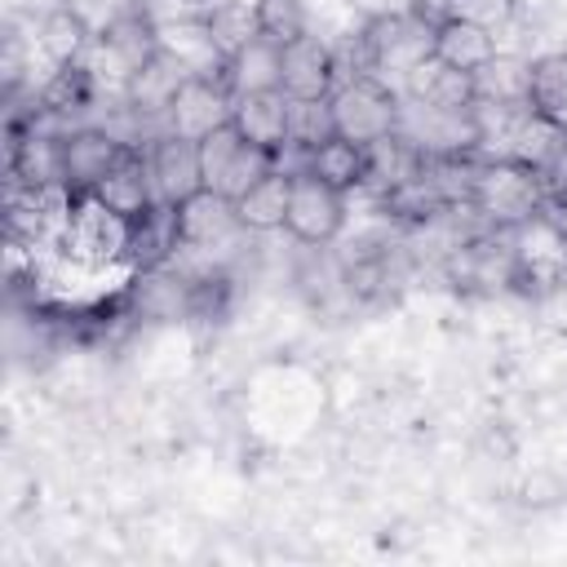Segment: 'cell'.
I'll use <instances>...</instances> for the list:
<instances>
[{"mask_svg":"<svg viewBox=\"0 0 567 567\" xmlns=\"http://www.w3.org/2000/svg\"><path fill=\"white\" fill-rule=\"evenodd\" d=\"M128 142H120L106 128H71L62 133V182L71 195H89L120 159Z\"/></svg>","mask_w":567,"mask_h":567,"instance_id":"52a82bcc","label":"cell"},{"mask_svg":"<svg viewBox=\"0 0 567 567\" xmlns=\"http://www.w3.org/2000/svg\"><path fill=\"white\" fill-rule=\"evenodd\" d=\"M470 213H478L496 230L532 226L545 213V182L536 168H527L518 159H483L478 177H474Z\"/></svg>","mask_w":567,"mask_h":567,"instance_id":"6da1fadb","label":"cell"},{"mask_svg":"<svg viewBox=\"0 0 567 567\" xmlns=\"http://www.w3.org/2000/svg\"><path fill=\"white\" fill-rule=\"evenodd\" d=\"M332 102L328 97H288V146H319L323 137H332Z\"/></svg>","mask_w":567,"mask_h":567,"instance_id":"cb8c5ba5","label":"cell"},{"mask_svg":"<svg viewBox=\"0 0 567 567\" xmlns=\"http://www.w3.org/2000/svg\"><path fill=\"white\" fill-rule=\"evenodd\" d=\"M230 111H235V93H230V84H226L221 71L217 75H186L173 89L168 106H164V124H168L164 133H177V137L199 142L213 128L230 124Z\"/></svg>","mask_w":567,"mask_h":567,"instance_id":"3957f363","label":"cell"},{"mask_svg":"<svg viewBox=\"0 0 567 567\" xmlns=\"http://www.w3.org/2000/svg\"><path fill=\"white\" fill-rule=\"evenodd\" d=\"M306 173L319 177V182H328L332 190L350 195V190H359L363 177H368V146H359V142H350V137L332 133V137H323L319 146L306 151Z\"/></svg>","mask_w":567,"mask_h":567,"instance_id":"9a60e30c","label":"cell"},{"mask_svg":"<svg viewBox=\"0 0 567 567\" xmlns=\"http://www.w3.org/2000/svg\"><path fill=\"white\" fill-rule=\"evenodd\" d=\"M146 168H151L155 199H164V204L182 208L190 195L208 190L204 186V168H199V142H190V137L159 133L155 146L146 151Z\"/></svg>","mask_w":567,"mask_h":567,"instance_id":"8992f818","label":"cell"},{"mask_svg":"<svg viewBox=\"0 0 567 567\" xmlns=\"http://www.w3.org/2000/svg\"><path fill=\"white\" fill-rule=\"evenodd\" d=\"M221 75H226V84H230L235 97L284 89V49L270 44L266 35H252V40H244V44L226 58Z\"/></svg>","mask_w":567,"mask_h":567,"instance_id":"8fae6325","label":"cell"},{"mask_svg":"<svg viewBox=\"0 0 567 567\" xmlns=\"http://www.w3.org/2000/svg\"><path fill=\"white\" fill-rule=\"evenodd\" d=\"M408 97L434 111H474L478 102V84L470 71L443 66L439 58H425L412 75H408Z\"/></svg>","mask_w":567,"mask_h":567,"instance_id":"7c38bea8","label":"cell"},{"mask_svg":"<svg viewBox=\"0 0 567 567\" xmlns=\"http://www.w3.org/2000/svg\"><path fill=\"white\" fill-rule=\"evenodd\" d=\"M252 18L257 35H266L279 49L306 35V0H252Z\"/></svg>","mask_w":567,"mask_h":567,"instance_id":"d4e9b609","label":"cell"},{"mask_svg":"<svg viewBox=\"0 0 567 567\" xmlns=\"http://www.w3.org/2000/svg\"><path fill=\"white\" fill-rule=\"evenodd\" d=\"M239 226L235 217V199L217 195V190H199L182 204V235H186V248H213L221 239H230Z\"/></svg>","mask_w":567,"mask_h":567,"instance_id":"e0dca14e","label":"cell"},{"mask_svg":"<svg viewBox=\"0 0 567 567\" xmlns=\"http://www.w3.org/2000/svg\"><path fill=\"white\" fill-rule=\"evenodd\" d=\"M102 49L115 58V66L124 71V84H128V75L142 71V66L159 53V27L151 22L146 9H128V13H120V18L106 22Z\"/></svg>","mask_w":567,"mask_h":567,"instance_id":"5bb4252c","label":"cell"},{"mask_svg":"<svg viewBox=\"0 0 567 567\" xmlns=\"http://www.w3.org/2000/svg\"><path fill=\"white\" fill-rule=\"evenodd\" d=\"M239 146H244V137H239L235 124H221V128H213L208 137H199V168H204V186H208V190L221 182V173H226V164L235 159Z\"/></svg>","mask_w":567,"mask_h":567,"instance_id":"4316f807","label":"cell"},{"mask_svg":"<svg viewBox=\"0 0 567 567\" xmlns=\"http://www.w3.org/2000/svg\"><path fill=\"white\" fill-rule=\"evenodd\" d=\"M186 248V235H182V208L177 204H146L137 217H128V230H124V257L146 275V270H164L177 252Z\"/></svg>","mask_w":567,"mask_h":567,"instance_id":"5b68a950","label":"cell"},{"mask_svg":"<svg viewBox=\"0 0 567 567\" xmlns=\"http://www.w3.org/2000/svg\"><path fill=\"white\" fill-rule=\"evenodd\" d=\"M288 195H292V173L270 168L257 186H248L235 199V217L244 230H279L288 217Z\"/></svg>","mask_w":567,"mask_h":567,"instance_id":"ac0fdd59","label":"cell"},{"mask_svg":"<svg viewBox=\"0 0 567 567\" xmlns=\"http://www.w3.org/2000/svg\"><path fill=\"white\" fill-rule=\"evenodd\" d=\"M230 124L239 128L244 142L261 146V151H284L288 146V93L270 89V93H244L235 97Z\"/></svg>","mask_w":567,"mask_h":567,"instance_id":"30bf717a","label":"cell"},{"mask_svg":"<svg viewBox=\"0 0 567 567\" xmlns=\"http://www.w3.org/2000/svg\"><path fill=\"white\" fill-rule=\"evenodd\" d=\"M430 58H439L443 66H456V71L478 75V71L496 58V35H492V27H478V22H470V18L447 13L443 22H434Z\"/></svg>","mask_w":567,"mask_h":567,"instance_id":"9c48e42d","label":"cell"},{"mask_svg":"<svg viewBox=\"0 0 567 567\" xmlns=\"http://www.w3.org/2000/svg\"><path fill=\"white\" fill-rule=\"evenodd\" d=\"M527 106L567 128V53H545L527 62Z\"/></svg>","mask_w":567,"mask_h":567,"instance_id":"ffe728a7","label":"cell"},{"mask_svg":"<svg viewBox=\"0 0 567 567\" xmlns=\"http://www.w3.org/2000/svg\"><path fill=\"white\" fill-rule=\"evenodd\" d=\"M89 195H97V199H102L111 213H120L124 221L137 217L146 204H155V186H151V168H146V159L128 146L124 159H120V164H115Z\"/></svg>","mask_w":567,"mask_h":567,"instance_id":"2e32d148","label":"cell"},{"mask_svg":"<svg viewBox=\"0 0 567 567\" xmlns=\"http://www.w3.org/2000/svg\"><path fill=\"white\" fill-rule=\"evenodd\" d=\"M346 226V195L332 190L328 182L310 177V173H297L292 177V195H288V217H284V230L297 239V244H332Z\"/></svg>","mask_w":567,"mask_h":567,"instance_id":"277c9868","label":"cell"},{"mask_svg":"<svg viewBox=\"0 0 567 567\" xmlns=\"http://www.w3.org/2000/svg\"><path fill=\"white\" fill-rule=\"evenodd\" d=\"M332 124L341 137L359 142V146H372L381 137H390L399 128V115H403V102L399 93L377 80V75H350L332 89Z\"/></svg>","mask_w":567,"mask_h":567,"instance_id":"7a4b0ae2","label":"cell"},{"mask_svg":"<svg viewBox=\"0 0 567 567\" xmlns=\"http://www.w3.org/2000/svg\"><path fill=\"white\" fill-rule=\"evenodd\" d=\"M563 142H567V128H563L558 120H549V115H540V111H532V106H527L501 159H518V164H527V168L545 173V168L554 164V155L563 151Z\"/></svg>","mask_w":567,"mask_h":567,"instance_id":"d6986e66","label":"cell"},{"mask_svg":"<svg viewBox=\"0 0 567 567\" xmlns=\"http://www.w3.org/2000/svg\"><path fill=\"white\" fill-rule=\"evenodd\" d=\"M40 49H44V58L53 62V66H71V62H80L84 58V49L93 44V35H89V27H84V18L75 13V9H49L44 13V22H40Z\"/></svg>","mask_w":567,"mask_h":567,"instance_id":"44dd1931","label":"cell"},{"mask_svg":"<svg viewBox=\"0 0 567 567\" xmlns=\"http://www.w3.org/2000/svg\"><path fill=\"white\" fill-rule=\"evenodd\" d=\"M337 53L319 40V35H301L292 44H284V93L288 97H332V89L341 84L337 75Z\"/></svg>","mask_w":567,"mask_h":567,"instance_id":"ba28073f","label":"cell"},{"mask_svg":"<svg viewBox=\"0 0 567 567\" xmlns=\"http://www.w3.org/2000/svg\"><path fill=\"white\" fill-rule=\"evenodd\" d=\"M199 22H204V31H208V40L217 44L221 58H230L244 40L257 35V18H252V9L239 4V0H217L213 9H199Z\"/></svg>","mask_w":567,"mask_h":567,"instance_id":"603a6c76","label":"cell"},{"mask_svg":"<svg viewBox=\"0 0 567 567\" xmlns=\"http://www.w3.org/2000/svg\"><path fill=\"white\" fill-rule=\"evenodd\" d=\"M447 13H456V18H470V22H478V27H501V22H509V13H514V0H447Z\"/></svg>","mask_w":567,"mask_h":567,"instance_id":"83f0119b","label":"cell"},{"mask_svg":"<svg viewBox=\"0 0 567 567\" xmlns=\"http://www.w3.org/2000/svg\"><path fill=\"white\" fill-rule=\"evenodd\" d=\"M540 182H545V204H549V199H567V142H563V151L554 155V164L540 173Z\"/></svg>","mask_w":567,"mask_h":567,"instance_id":"f1b7e54d","label":"cell"},{"mask_svg":"<svg viewBox=\"0 0 567 567\" xmlns=\"http://www.w3.org/2000/svg\"><path fill=\"white\" fill-rule=\"evenodd\" d=\"M270 168H275V151H261V146L244 142V146L235 151V159L226 164V173H221V182H217L213 190L226 195V199H239V195H244L248 186H257Z\"/></svg>","mask_w":567,"mask_h":567,"instance_id":"484cf974","label":"cell"},{"mask_svg":"<svg viewBox=\"0 0 567 567\" xmlns=\"http://www.w3.org/2000/svg\"><path fill=\"white\" fill-rule=\"evenodd\" d=\"M421 173H425V151L412 137H403L399 128L368 146V177H363V186H372L377 199L399 190V186H408V182H416Z\"/></svg>","mask_w":567,"mask_h":567,"instance_id":"4fadbf2b","label":"cell"},{"mask_svg":"<svg viewBox=\"0 0 567 567\" xmlns=\"http://www.w3.org/2000/svg\"><path fill=\"white\" fill-rule=\"evenodd\" d=\"M177 4H186V9H190V13H199V9H213V4H217V0H177Z\"/></svg>","mask_w":567,"mask_h":567,"instance_id":"4dcf8cb0","label":"cell"},{"mask_svg":"<svg viewBox=\"0 0 567 567\" xmlns=\"http://www.w3.org/2000/svg\"><path fill=\"white\" fill-rule=\"evenodd\" d=\"M540 217H545V226L558 235V244H563V252H567V199H549Z\"/></svg>","mask_w":567,"mask_h":567,"instance_id":"f546056e","label":"cell"},{"mask_svg":"<svg viewBox=\"0 0 567 567\" xmlns=\"http://www.w3.org/2000/svg\"><path fill=\"white\" fill-rule=\"evenodd\" d=\"M93 106V71L71 62V66H58L53 80L44 84L40 93V106L35 111H49V115H80Z\"/></svg>","mask_w":567,"mask_h":567,"instance_id":"7402d4cb","label":"cell"}]
</instances>
